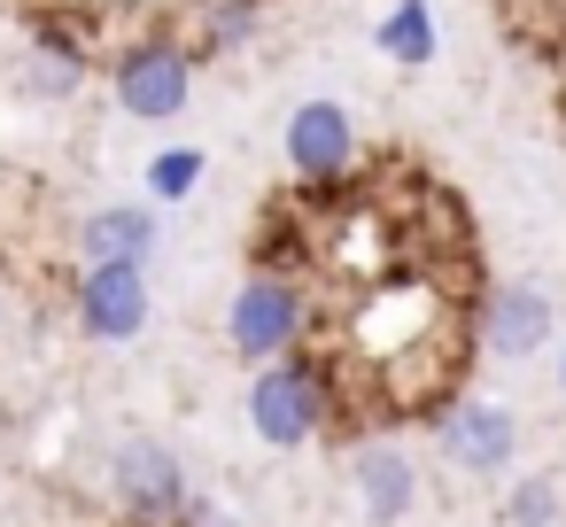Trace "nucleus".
I'll return each instance as SVG.
<instances>
[{"label":"nucleus","instance_id":"1","mask_svg":"<svg viewBox=\"0 0 566 527\" xmlns=\"http://www.w3.org/2000/svg\"><path fill=\"white\" fill-rule=\"evenodd\" d=\"M241 411H249V434H256L264 450H303V442H318L326 426H342V372H334V357L295 349V357H280V365H256Z\"/></svg>","mask_w":566,"mask_h":527},{"label":"nucleus","instance_id":"2","mask_svg":"<svg viewBox=\"0 0 566 527\" xmlns=\"http://www.w3.org/2000/svg\"><path fill=\"white\" fill-rule=\"evenodd\" d=\"M318 326V295L311 280H280V272H249L226 303V349L241 365H280L311 341Z\"/></svg>","mask_w":566,"mask_h":527},{"label":"nucleus","instance_id":"3","mask_svg":"<svg viewBox=\"0 0 566 527\" xmlns=\"http://www.w3.org/2000/svg\"><path fill=\"white\" fill-rule=\"evenodd\" d=\"M102 71H109L117 109L140 117V125H171V117L195 102V48H187L179 32H140V40L109 48Z\"/></svg>","mask_w":566,"mask_h":527},{"label":"nucleus","instance_id":"4","mask_svg":"<svg viewBox=\"0 0 566 527\" xmlns=\"http://www.w3.org/2000/svg\"><path fill=\"white\" fill-rule=\"evenodd\" d=\"M280 156H287V179H295L303 194H334V187L357 171L365 140H357V117H349L342 102L311 94V102H295V109H287Z\"/></svg>","mask_w":566,"mask_h":527},{"label":"nucleus","instance_id":"5","mask_svg":"<svg viewBox=\"0 0 566 527\" xmlns=\"http://www.w3.org/2000/svg\"><path fill=\"white\" fill-rule=\"evenodd\" d=\"M156 318V287H148V264H78L71 280V326L102 349H125L140 341Z\"/></svg>","mask_w":566,"mask_h":527},{"label":"nucleus","instance_id":"6","mask_svg":"<svg viewBox=\"0 0 566 527\" xmlns=\"http://www.w3.org/2000/svg\"><path fill=\"white\" fill-rule=\"evenodd\" d=\"M109 504L125 527H171V512L187 504V465L171 442L156 434H125L109 450Z\"/></svg>","mask_w":566,"mask_h":527},{"label":"nucleus","instance_id":"7","mask_svg":"<svg viewBox=\"0 0 566 527\" xmlns=\"http://www.w3.org/2000/svg\"><path fill=\"white\" fill-rule=\"evenodd\" d=\"M434 450L465 481H504L512 457H520V419L504 403H489V396H450L434 411Z\"/></svg>","mask_w":566,"mask_h":527},{"label":"nucleus","instance_id":"8","mask_svg":"<svg viewBox=\"0 0 566 527\" xmlns=\"http://www.w3.org/2000/svg\"><path fill=\"white\" fill-rule=\"evenodd\" d=\"M551 326H558V310H551V295H543L535 280H496V287L473 303V349H489V357H504V365H527V357L551 341Z\"/></svg>","mask_w":566,"mask_h":527},{"label":"nucleus","instance_id":"9","mask_svg":"<svg viewBox=\"0 0 566 527\" xmlns=\"http://www.w3.org/2000/svg\"><path fill=\"white\" fill-rule=\"evenodd\" d=\"M349 481H357L365 527H403L419 512V457L403 442H357L349 450Z\"/></svg>","mask_w":566,"mask_h":527},{"label":"nucleus","instance_id":"10","mask_svg":"<svg viewBox=\"0 0 566 527\" xmlns=\"http://www.w3.org/2000/svg\"><path fill=\"white\" fill-rule=\"evenodd\" d=\"M156 202L133 194V202H94L78 225H71V256L78 264H148L156 256Z\"/></svg>","mask_w":566,"mask_h":527},{"label":"nucleus","instance_id":"11","mask_svg":"<svg viewBox=\"0 0 566 527\" xmlns=\"http://www.w3.org/2000/svg\"><path fill=\"white\" fill-rule=\"evenodd\" d=\"M373 48L396 71H427L434 63V9H427V0H388V17L373 24Z\"/></svg>","mask_w":566,"mask_h":527},{"label":"nucleus","instance_id":"12","mask_svg":"<svg viewBox=\"0 0 566 527\" xmlns=\"http://www.w3.org/2000/svg\"><path fill=\"white\" fill-rule=\"evenodd\" d=\"M187 17H195L187 48H195V63H202V55H226V48H241V40L264 24V0H187Z\"/></svg>","mask_w":566,"mask_h":527},{"label":"nucleus","instance_id":"13","mask_svg":"<svg viewBox=\"0 0 566 527\" xmlns=\"http://www.w3.org/2000/svg\"><path fill=\"white\" fill-rule=\"evenodd\" d=\"M496 519H504V527H558V519H566V488H558V473H520V481L504 488Z\"/></svg>","mask_w":566,"mask_h":527},{"label":"nucleus","instance_id":"14","mask_svg":"<svg viewBox=\"0 0 566 527\" xmlns=\"http://www.w3.org/2000/svg\"><path fill=\"white\" fill-rule=\"evenodd\" d=\"M202 171H210V156L187 140V148H156L148 171H140V187H148V202L164 210V202H187V194L202 187Z\"/></svg>","mask_w":566,"mask_h":527},{"label":"nucleus","instance_id":"15","mask_svg":"<svg viewBox=\"0 0 566 527\" xmlns=\"http://www.w3.org/2000/svg\"><path fill=\"white\" fill-rule=\"evenodd\" d=\"M171 527H233V519L218 512V496H202V488H187V504L171 512Z\"/></svg>","mask_w":566,"mask_h":527},{"label":"nucleus","instance_id":"16","mask_svg":"<svg viewBox=\"0 0 566 527\" xmlns=\"http://www.w3.org/2000/svg\"><path fill=\"white\" fill-rule=\"evenodd\" d=\"M0 334H9V280H0Z\"/></svg>","mask_w":566,"mask_h":527},{"label":"nucleus","instance_id":"17","mask_svg":"<svg viewBox=\"0 0 566 527\" xmlns=\"http://www.w3.org/2000/svg\"><path fill=\"white\" fill-rule=\"evenodd\" d=\"M558 388H566V349H558Z\"/></svg>","mask_w":566,"mask_h":527}]
</instances>
